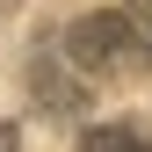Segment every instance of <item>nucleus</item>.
<instances>
[{"mask_svg":"<svg viewBox=\"0 0 152 152\" xmlns=\"http://www.w3.org/2000/svg\"><path fill=\"white\" fill-rule=\"evenodd\" d=\"M130 36H138V51H145V58H152V0H130Z\"/></svg>","mask_w":152,"mask_h":152,"instance_id":"20e7f679","label":"nucleus"},{"mask_svg":"<svg viewBox=\"0 0 152 152\" xmlns=\"http://www.w3.org/2000/svg\"><path fill=\"white\" fill-rule=\"evenodd\" d=\"M130 51H138V36H130V15L102 7V15H80V22L65 29V58L80 72H116Z\"/></svg>","mask_w":152,"mask_h":152,"instance_id":"f257e3e1","label":"nucleus"},{"mask_svg":"<svg viewBox=\"0 0 152 152\" xmlns=\"http://www.w3.org/2000/svg\"><path fill=\"white\" fill-rule=\"evenodd\" d=\"M80 152H152V138H138L130 123H94L80 138Z\"/></svg>","mask_w":152,"mask_h":152,"instance_id":"7ed1b4c3","label":"nucleus"},{"mask_svg":"<svg viewBox=\"0 0 152 152\" xmlns=\"http://www.w3.org/2000/svg\"><path fill=\"white\" fill-rule=\"evenodd\" d=\"M29 87H36V102H44L51 116H87V80H80L72 58H58V51H44V58L29 65Z\"/></svg>","mask_w":152,"mask_h":152,"instance_id":"f03ea898","label":"nucleus"},{"mask_svg":"<svg viewBox=\"0 0 152 152\" xmlns=\"http://www.w3.org/2000/svg\"><path fill=\"white\" fill-rule=\"evenodd\" d=\"M0 152H22V130L15 123H0Z\"/></svg>","mask_w":152,"mask_h":152,"instance_id":"39448f33","label":"nucleus"}]
</instances>
